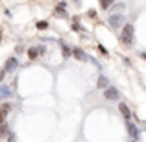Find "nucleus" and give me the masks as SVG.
<instances>
[{
  "instance_id": "obj_1",
  "label": "nucleus",
  "mask_w": 146,
  "mask_h": 142,
  "mask_svg": "<svg viewBox=\"0 0 146 142\" xmlns=\"http://www.w3.org/2000/svg\"><path fill=\"white\" fill-rule=\"evenodd\" d=\"M120 41L126 46H131L133 44V24H129V22L124 24V28H122V32H120Z\"/></svg>"
},
{
  "instance_id": "obj_8",
  "label": "nucleus",
  "mask_w": 146,
  "mask_h": 142,
  "mask_svg": "<svg viewBox=\"0 0 146 142\" xmlns=\"http://www.w3.org/2000/svg\"><path fill=\"white\" fill-rule=\"evenodd\" d=\"M72 55H74L78 61H89V55H87L82 48H74V50H72Z\"/></svg>"
},
{
  "instance_id": "obj_7",
  "label": "nucleus",
  "mask_w": 146,
  "mask_h": 142,
  "mask_svg": "<svg viewBox=\"0 0 146 142\" xmlns=\"http://www.w3.org/2000/svg\"><path fill=\"white\" fill-rule=\"evenodd\" d=\"M17 65H19V59H17V57H9V59L6 61V67H4V70H6V72H13L15 68H17Z\"/></svg>"
},
{
  "instance_id": "obj_15",
  "label": "nucleus",
  "mask_w": 146,
  "mask_h": 142,
  "mask_svg": "<svg viewBox=\"0 0 146 142\" xmlns=\"http://www.w3.org/2000/svg\"><path fill=\"white\" fill-rule=\"evenodd\" d=\"M96 48H98V52H100V53H102V55H106V57H107V55H109V52H107V48H106V46H104V44H98V46H96Z\"/></svg>"
},
{
  "instance_id": "obj_12",
  "label": "nucleus",
  "mask_w": 146,
  "mask_h": 142,
  "mask_svg": "<svg viewBox=\"0 0 146 142\" xmlns=\"http://www.w3.org/2000/svg\"><path fill=\"white\" fill-rule=\"evenodd\" d=\"M2 137H9V127L7 124H0V139Z\"/></svg>"
},
{
  "instance_id": "obj_21",
  "label": "nucleus",
  "mask_w": 146,
  "mask_h": 142,
  "mask_svg": "<svg viewBox=\"0 0 146 142\" xmlns=\"http://www.w3.org/2000/svg\"><path fill=\"white\" fill-rule=\"evenodd\" d=\"M141 55H143V59L146 61V52H143V53H141Z\"/></svg>"
},
{
  "instance_id": "obj_20",
  "label": "nucleus",
  "mask_w": 146,
  "mask_h": 142,
  "mask_svg": "<svg viewBox=\"0 0 146 142\" xmlns=\"http://www.w3.org/2000/svg\"><path fill=\"white\" fill-rule=\"evenodd\" d=\"M87 15H89L91 18H94V17H96V11H94V9H89V11H87Z\"/></svg>"
},
{
  "instance_id": "obj_10",
  "label": "nucleus",
  "mask_w": 146,
  "mask_h": 142,
  "mask_svg": "<svg viewBox=\"0 0 146 142\" xmlns=\"http://www.w3.org/2000/svg\"><path fill=\"white\" fill-rule=\"evenodd\" d=\"M11 89L9 87H6V85H0V100H7V98H11Z\"/></svg>"
},
{
  "instance_id": "obj_16",
  "label": "nucleus",
  "mask_w": 146,
  "mask_h": 142,
  "mask_svg": "<svg viewBox=\"0 0 146 142\" xmlns=\"http://www.w3.org/2000/svg\"><path fill=\"white\" fill-rule=\"evenodd\" d=\"M124 7H126V4H117V6H115V11H117V13H122V11H124Z\"/></svg>"
},
{
  "instance_id": "obj_4",
  "label": "nucleus",
  "mask_w": 146,
  "mask_h": 142,
  "mask_svg": "<svg viewBox=\"0 0 146 142\" xmlns=\"http://www.w3.org/2000/svg\"><path fill=\"white\" fill-rule=\"evenodd\" d=\"M11 111V103H2L0 105V124H6V116Z\"/></svg>"
},
{
  "instance_id": "obj_5",
  "label": "nucleus",
  "mask_w": 146,
  "mask_h": 142,
  "mask_svg": "<svg viewBox=\"0 0 146 142\" xmlns=\"http://www.w3.org/2000/svg\"><path fill=\"white\" fill-rule=\"evenodd\" d=\"M118 111H120V114L124 116V120H126V122L131 120V111H129V107L126 105V103H118Z\"/></svg>"
},
{
  "instance_id": "obj_13",
  "label": "nucleus",
  "mask_w": 146,
  "mask_h": 142,
  "mask_svg": "<svg viewBox=\"0 0 146 142\" xmlns=\"http://www.w3.org/2000/svg\"><path fill=\"white\" fill-rule=\"evenodd\" d=\"M113 2L115 0H100V7L102 9H109V7H113Z\"/></svg>"
},
{
  "instance_id": "obj_18",
  "label": "nucleus",
  "mask_w": 146,
  "mask_h": 142,
  "mask_svg": "<svg viewBox=\"0 0 146 142\" xmlns=\"http://www.w3.org/2000/svg\"><path fill=\"white\" fill-rule=\"evenodd\" d=\"M72 30H74V32H80V30H82V26H80L78 22H72Z\"/></svg>"
},
{
  "instance_id": "obj_3",
  "label": "nucleus",
  "mask_w": 146,
  "mask_h": 142,
  "mask_svg": "<svg viewBox=\"0 0 146 142\" xmlns=\"http://www.w3.org/2000/svg\"><path fill=\"white\" fill-rule=\"evenodd\" d=\"M104 98L109 100V102H117V100H118V90H117V87H107V89L104 90Z\"/></svg>"
},
{
  "instance_id": "obj_23",
  "label": "nucleus",
  "mask_w": 146,
  "mask_h": 142,
  "mask_svg": "<svg viewBox=\"0 0 146 142\" xmlns=\"http://www.w3.org/2000/svg\"><path fill=\"white\" fill-rule=\"evenodd\" d=\"M144 127H146V125H144Z\"/></svg>"
},
{
  "instance_id": "obj_14",
  "label": "nucleus",
  "mask_w": 146,
  "mask_h": 142,
  "mask_svg": "<svg viewBox=\"0 0 146 142\" xmlns=\"http://www.w3.org/2000/svg\"><path fill=\"white\" fill-rule=\"evenodd\" d=\"M35 26H37V30H48V22L46 20H39Z\"/></svg>"
},
{
  "instance_id": "obj_19",
  "label": "nucleus",
  "mask_w": 146,
  "mask_h": 142,
  "mask_svg": "<svg viewBox=\"0 0 146 142\" xmlns=\"http://www.w3.org/2000/svg\"><path fill=\"white\" fill-rule=\"evenodd\" d=\"M6 74H7V72H6V70H4V68H2V70H0V83L4 81V78H6Z\"/></svg>"
},
{
  "instance_id": "obj_11",
  "label": "nucleus",
  "mask_w": 146,
  "mask_h": 142,
  "mask_svg": "<svg viewBox=\"0 0 146 142\" xmlns=\"http://www.w3.org/2000/svg\"><path fill=\"white\" fill-rule=\"evenodd\" d=\"M39 53H41V46H33V48L28 50V57H30V59H35Z\"/></svg>"
},
{
  "instance_id": "obj_9",
  "label": "nucleus",
  "mask_w": 146,
  "mask_h": 142,
  "mask_svg": "<svg viewBox=\"0 0 146 142\" xmlns=\"http://www.w3.org/2000/svg\"><path fill=\"white\" fill-rule=\"evenodd\" d=\"M96 87H98V89H102V90H106L107 89V87H109V79H107L106 78V76H98V81H96Z\"/></svg>"
},
{
  "instance_id": "obj_2",
  "label": "nucleus",
  "mask_w": 146,
  "mask_h": 142,
  "mask_svg": "<svg viewBox=\"0 0 146 142\" xmlns=\"http://www.w3.org/2000/svg\"><path fill=\"white\" fill-rule=\"evenodd\" d=\"M124 24H126V17L122 13H115V15L109 17V26H111V28L120 30V28H124Z\"/></svg>"
},
{
  "instance_id": "obj_17",
  "label": "nucleus",
  "mask_w": 146,
  "mask_h": 142,
  "mask_svg": "<svg viewBox=\"0 0 146 142\" xmlns=\"http://www.w3.org/2000/svg\"><path fill=\"white\" fill-rule=\"evenodd\" d=\"M61 48H63V53H65V57H68V55H70V50H68V46H67V44H61Z\"/></svg>"
},
{
  "instance_id": "obj_6",
  "label": "nucleus",
  "mask_w": 146,
  "mask_h": 142,
  "mask_svg": "<svg viewBox=\"0 0 146 142\" xmlns=\"http://www.w3.org/2000/svg\"><path fill=\"white\" fill-rule=\"evenodd\" d=\"M128 133H129V137H131V139H139V135H141V131H139V127H137L135 124H133V122H128Z\"/></svg>"
},
{
  "instance_id": "obj_22",
  "label": "nucleus",
  "mask_w": 146,
  "mask_h": 142,
  "mask_svg": "<svg viewBox=\"0 0 146 142\" xmlns=\"http://www.w3.org/2000/svg\"><path fill=\"white\" fill-rule=\"evenodd\" d=\"M0 37H2V33H0Z\"/></svg>"
}]
</instances>
